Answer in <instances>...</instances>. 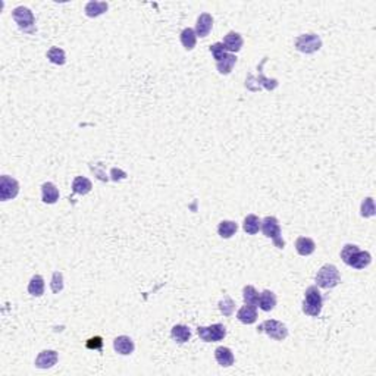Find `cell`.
I'll return each mask as SVG.
<instances>
[{
	"label": "cell",
	"mask_w": 376,
	"mask_h": 376,
	"mask_svg": "<svg viewBox=\"0 0 376 376\" xmlns=\"http://www.w3.org/2000/svg\"><path fill=\"white\" fill-rule=\"evenodd\" d=\"M341 259L347 266H351L357 270L366 269L372 263V256L366 250H360L356 244H345L341 250Z\"/></svg>",
	"instance_id": "obj_1"
},
{
	"label": "cell",
	"mask_w": 376,
	"mask_h": 376,
	"mask_svg": "<svg viewBox=\"0 0 376 376\" xmlns=\"http://www.w3.org/2000/svg\"><path fill=\"white\" fill-rule=\"evenodd\" d=\"M267 59L269 57H263V60L259 64V67H257V71H259L257 77H255L253 74H248V77L245 79V87L250 90V91H253V93L260 91L262 89L267 90V91H274L279 86L278 79H275V78H266L265 74H263V67H265V64L267 62Z\"/></svg>",
	"instance_id": "obj_2"
},
{
	"label": "cell",
	"mask_w": 376,
	"mask_h": 376,
	"mask_svg": "<svg viewBox=\"0 0 376 376\" xmlns=\"http://www.w3.org/2000/svg\"><path fill=\"white\" fill-rule=\"evenodd\" d=\"M323 307V297L318 285H311L304 293V301H303V313L311 318H318L321 315Z\"/></svg>",
	"instance_id": "obj_3"
},
{
	"label": "cell",
	"mask_w": 376,
	"mask_h": 376,
	"mask_svg": "<svg viewBox=\"0 0 376 376\" xmlns=\"http://www.w3.org/2000/svg\"><path fill=\"white\" fill-rule=\"evenodd\" d=\"M315 281H316V285L319 288L332 289L341 282V275H340V270L337 269V266L326 263L318 270Z\"/></svg>",
	"instance_id": "obj_4"
},
{
	"label": "cell",
	"mask_w": 376,
	"mask_h": 376,
	"mask_svg": "<svg viewBox=\"0 0 376 376\" xmlns=\"http://www.w3.org/2000/svg\"><path fill=\"white\" fill-rule=\"evenodd\" d=\"M260 229L265 237L270 238L275 247L278 248H284L285 247V241L282 238V231H281V225L275 216H266L265 219H262L260 223Z\"/></svg>",
	"instance_id": "obj_5"
},
{
	"label": "cell",
	"mask_w": 376,
	"mask_h": 376,
	"mask_svg": "<svg viewBox=\"0 0 376 376\" xmlns=\"http://www.w3.org/2000/svg\"><path fill=\"white\" fill-rule=\"evenodd\" d=\"M12 18L19 27V30L27 34L35 33V18L34 13L25 6H18L12 11Z\"/></svg>",
	"instance_id": "obj_6"
},
{
	"label": "cell",
	"mask_w": 376,
	"mask_h": 376,
	"mask_svg": "<svg viewBox=\"0 0 376 376\" xmlns=\"http://www.w3.org/2000/svg\"><path fill=\"white\" fill-rule=\"evenodd\" d=\"M257 332L259 333H266L269 338L275 340V341H284L288 337V328L285 323L275 321V319H269V321L262 322L257 326Z\"/></svg>",
	"instance_id": "obj_7"
},
{
	"label": "cell",
	"mask_w": 376,
	"mask_h": 376,
	"mask_svg": "<svg viewBox=\"0 0 376 376\" xmlns=\"http://www.w3.org/2000/svg\"><path fill=\"white\" fill-rule=\"evenodd\" d=\"M296 49L299 50L300 53H304V55H311V53H316L319 52L322 47V40L318 34L310 33V34H301L296 38L294 41Z\"/></svg>",
	"instance_id": "obj_8"
},
{
	"label": "cell",
	"mask_w": 376,
	"mask_h": 376,
	"mask_svg": "<svg viewBox=\"0 0 376 376\" xmlns=\"http://www.w3.org/2000/svg\"><path fill=\"white\" fill-rule=\"evenodd\" d=\"M197 335L204 343H219L226 337V328L222 323H213L211 326H199Z\"/></svg>",
	"instance_id": "obj_9"
},
{
	"label": "cell",
	"mask_w": 376,
	"mask_h": 376,
	"mask_svg": "<svg viewBox=\"0 0 376 376\" xmlns=\"http://www.w3.org/2000/svg\"><path fill=\"white\" fill-rule=\"evenodd\" d=\"M19 194V182L9 175L0 177V200L8 201Z\"/></svg>",
	"instance_id": "obj_10"
},
{
	"label": "cell",
	"mask_w": 376,
	"mask_h": 376,
	"mask_svg": "<svg viewBox=\"0 0 376 376\" xmlns=\"http://www.w3.org/2000/svg\"><path fill=\"white\" fill-rule=\"evenodd\" d=\"M59 354L55 350H43L41 353H38L37 359H35V367L38 369H50L57 363Z\"/></svg>",
	"instance_id": "obj_11"
},
{
	"label": "cell",
	"mask_w": 376,
	"mask_h": 376,
	"mask_svg": "<svg viewBox=\"0 0 376 376\" xmlns=\"http://www.w3.org/2000/svg\"><path fill=\"white\" fill-rule=\"evenodd\" d=\"M113 348H115L116 353L121 354V356H130L135 350V344H134V341L130 337L119 335V337H116L113 340Z\"/></svg>",
	"instance_id": "obj_12"
},
{
	"label": "cell",
	"mask_w": 376,
	"mask_h": 376,
	"mask_svg": "<svg viewBox=\"0 0 376 376\" xmlns=\"http://www.w3.org/2000/svg\"><path fill=\"white\" fill-rule=\"evenodd\" d=\"M212 28H213V18H212L211 13H201L199 18H197V24H196V34H197V37H207L209 33L212 31Z\"/></svg>",
	"instance_id": "obj_13"
},
{
	"label": "cell",
	"mask_w": 376,
	"mask_h": 376,
	"mask_svg": "<svg viewBox=\"0 0 376 376\" xmlns=\"http://www.w3.org/2000/svg\"><path fill=\"white\" fill-rule=\"evenodd\" d=\"M243 45L244 40L243 37H241V34L235 33V31H229V33L225 35V38H223V46H225L226 52H229L233 55L237 53V52H240Z\"/></svg>",
	"instance_id": "obj_14"
},
{
	"label": "cell",
	"mask_w": 376,
	"mask_h": 376,
	"mask_svg": "<svg viewBox=\"0 0 376 376\" xmlns=\"http://www.w3.org/2000/svg\"><path fill=\"white\" fill-rule=\"evenodd\" d=\"M215 359H216L218 365L222 366V367H229L235 362V357H234V353L231 351V348L223 347V345L218 347L215 350Z\"/></svg>",
	"instance_id": "obj_15"
},
{
	"label": "cell",
	"mask_w": 376,
	"mask_h": 376,
	"mask_svg": "<svg viewBox=\"0 0 376 376\" xmlns=\"http://www.w3.org/2000/svg\"><path fill=\"white\" fill-rule=\"evenodd\" d=\"M263 311H272L277 306V296L270 289H263L259 294V304H257Z\"/></svg>",
	"instance_id": "obj_16"
},
{
	"label": "cell",
	"mask_w": 376,
	"mask_h": 376,
	"mask_svg": "<svg viewBox=\"0 0 376 376\" xmlns=\"http://www.w3.org/2000/svg\"><path fill=\"white\" fill-rule=\"evenodd\" d=\"M237 319L244 323V325H252L257 321V309L256 306H248L245 304L241 309L237 311Z\"/></svg>",
	"instance_id": "obj_17"
},
{
	"label": "cell",
	"mask_w": 376,
	"mask_h": 376,
	"mask_svg": "<svg viewBox=\"0 0 376 376\" xmlns=\"http://www.w3.org/2000/svg\"><path fill=\"white\" fill-rule=\"evenodd\" d=\"M41 200L46 204H55L59 200V190L53 182H45L41 185Z\"/></svg>",
	"instance_id": "obj_18"
},
{
	"label": "cell",
	"mask_w": 376,
	"mask_h": 376,
	"mask_svg": "<svg viewBox=\"0 0 376 376\" xmlns=\"http://www.w3.org/2000/svg\"><path fill=\"white\" fill-rule=\"evenodd\" d=\"M296 250L300 256H310L316 250V243L309 237H300L296 241Z\"/></svg>",
	"instance_id": "obj_19"
},
{
	"label": "cell",
	"mask_w": 376,
	"mask_h": 376,
	"mask_svg": "<svg viewBox=\"0 0 376 376\" xmlns=\"http://www.w3.org/2000/svg\"><path fill=\"white\" fill-rule=\"evenodd\" d=\"M109 9V5L106 2H96V0H91L86 5V15L89 18H97L100 15L106 13Z\"/></svg>",
	"instance_id": "obj_20"
},
{
	"label": "cell",
	"mask_w": 376,
	"mask_h": 376,
	"mask_svg": "<svg viewBox=\"0 0 376 376\" xmlns=\"http://www.w3.org/2000/svg\"><path fill=\"white\" fill-rule=\"evenodd\" d=\"M93 188V184L89 178L86 177H75L74 182H72V196L79 194V196H86L89 194Z\"/></svg>",
	"instance_id": "obj_21"
},
{
	"label": "cell",
	"mask_w": 376,
	"mask_h": 376,
	"mask_svg": "<svg viewBox=\"0 0 376 376\" xmlns=\"http://www.w3.org/2000/svg\"><path fill=\"white\" fill-rule=\"evenodd\" d=\"M28 293L33 297H41L45 294V279L41 275H34L28 282Z\"/></svg>",
	"instance_id": "obj_22"
},
{
	"label": "cell",
	"mask_w": 376,
	"mask_h": 376,
	"mask_svg": "<svg viewBox=\"0 0 376 376\" xmlns=\"http://www.w3.org/2000/svg\"><path fill=\"white\" fill-rule=\"evenodd\" d=\"M171 335H172V338H174L175 343L185 344L191 338V331H190V328L185 326V325H175L171 329Z\"/></svg>",
	"instance_id": "obj_23"
},
{
	"label": "cell",
	"mask_w": 376,
	"mask_h": 376,
	"mask_svg": "<svg viewBox=\"0 0 376 376\" xmlns=\"http://www.w3.org/2000/svg\"><path fill=\"white\" fill-rule=\"evenodd\" d=\"M235 64H237V56L233 55V53H228L222 60L216 62V69L222 75H228V74H231Z\"/></svg>",
	"instance_id": "obj_24"
},
{
	"label": "cell",
	"mask_w": 376,
	"mask_h": 376,
	"mask_svg": "<svg viewBox=\"0 0 376 376\" xmlns=\"http://www.w3.org/2000/svg\"><path fill=\"white\" fill-rule=\"evenodd\" d=\"M237 231H238V225L234 221H222L218 225V234L221 238H225V240L234 237Z\"/></svg>",
	"instance_id": "obj_25"
},
{
	"label": "cell",
	"mask_w": 376,
	"mask_h": 376,
	"mask_svg": "<svg viewBox=\"0 0 376 376\" xmlns=\"http://www.w3.org/2000/svg\"><path fill=\"white\" fill-rule=\"evenodd\" d=\"M46 56H47V59H49L52 64L59 65V67L65 65V62H67V55H65V50H64V49H60V47H50V49L47 50Z\"/></svg>",
	"instance_id": "obj_26"
},
{
	"label": "cell",
	"mask_w": 376,
	"mask_h": 376,
	"mask_svg": "<svg viewBox=\"0 0 376 376\" xmlns=\"http://www.w3.org/2000/svg\"><path fill=\"white\" fill-rule=\"evenodd\" d=\"M181 45L184 46L185 50H193L196 47V41H197V34L193 28H185L181 33Z\"/></svg>",
	"instance_id": "obj_27"
},
{
	"label": "cell",
	"mask_w": 376,
	"mask_h": 376,
	"mask_svg": "<svg viewBox=\"0 0 376 376\" xmlns=\"http://www.w3.org/2000/svg\"><path fill=\"white\" fill-rule=\"evenodd\" d=\"M260 223H262V221L259 219V216H256L253 213L247 215L243 222V229L247 234H250V235H255L260 229Z\"/></svg>",
	"instance_id": "obj_28"
},
{
	"label": "cell",
	"mask_w": 376,
	"mask_h": 376,
	"mask_svg": "<svg viewBox=\"0 0 376 376\" xmlns=\"http://www.w3.org/2000/svg\"><path fill=\"white\" fill-rule=\"evenodd\" d=\"M243 299L245 304L257 307V304H259V293L256 291V288L253 285H245L243 288Z\"/></svg>",
	"instance_id": "obj_29"
},
{
	"label": "cell",
	"mask_w": 376,
	"mask_h": 376,
	"mask_svg": "<svg viewBox=\"0 0 376 376\" xmlns=\"http://www.w3.org/2000/svg\"><path fill=\"white\" fill-rule=\"evenodd\" d=\"M219 310H221L222 315L226 316V318L233 316L234 310H235V301H234L231 297L225 296V297L219 301Z\"/></svg>",
	"instance_id": "obj_30"
},
{
	"label": "cell",
	"mask_w": 376,
	"mask_h": 376,
	"mask_svg": "<svg viewBox=\"0 0 376 376\" xmlns=\"http://www.w3.org/2000/svg\"><path fill=\"white\" fill-rule=\"evenodd\" d=\"M360 213L363 218H372L375 216V201L372 197H366L362 203V207H360Z\"/></svg>",
	"instance_id": "obj_31"
},
{
	"label": "cell",
	"mask_w": 376,
	"mask_h": 376,
	"mask_svg": "<svg viewBox=\"0 0 376 376\" xmlns=\"http://www.w3.org/2000/svg\"><path fill=\"white\" fill-rule=\"evenodd\" d=\"M50 288L55 294H59L64 289V274L56 270L52 275V282H50Z\"/></svg>",
	"instance_id": "obj_32"
},
{
	"label": "cell",
	"mask_w": 376,
	"mask_h": 376,
	"mask_svg": "<svg viewBox=\"0 0 376 376\" xmlns=\"http://www.w3.org/2000/svg\"><path fill=\"white\" fill-rule=\"evenodd\" d=\"M90 171L97 177L99 181L101 182H108L109 181V177L106 175V168L103 163H90Z\"/></svg>",
	"instance_id": "obj_33"
},
{
	"label": "cell",
	"mask_w": 376,
	"mask_h": 376,
	"mask_svg": "<svg viewBox=\"0 0 376 376\" xmlns=\"http://www.w3.org/2000/svg\"><path fill=\"white\" fill-rule=\"evenodd\" d=\"M211 53L213 55V57L216 59V62H219L222 60L225 56L228 55V52H226V49H225V46L223 43H215V45L211 46Z\"/></svg>",
	"instance_id": "obj_34"
},
{
	"label": "cell",
	"mask_w": 376,
	"mask_h": 376,
	"mask_svg": "<svg viewBox=\"0 0 376 376\" xmlns=\"http://www.w3.org/2000/svg\"><path fill=\"white\" fill-rule=\"evenodd\" d=\"M86 347L89 350H101V347H103V338L101 337H93V338L87 340Z\"/></svg>",
	"instance_id": "obj_35"
},
{
	"label": "cell",
	"mask_w": 376,
	"mask_h": 376,
	"mask_svg": "<svg viewBox=\"0 0 376 376\" xmlns=\"http://www.w3.org/2000/svg\"><path fill=\"white\" fill-rule=\"evenodd\" d=\"M128 178V174L125 171H122L119 168H112L111 169V179L118 182V181H122V179H127Z\"/></svg>",
	"instance_id": "obj_36"
}]
</instances>
